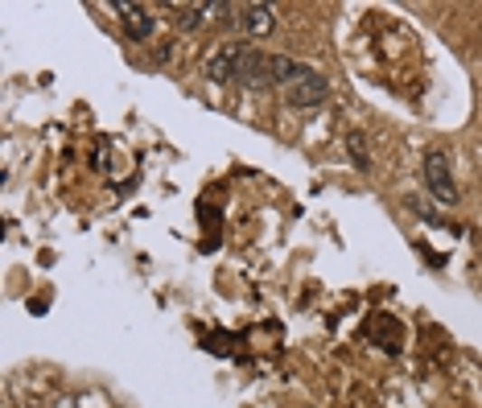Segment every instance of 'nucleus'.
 <instances>
[{
    "instance_id": "f257e3e1",
    "label": "nucleus",
    "mask_w": 482,
    "mask_h": 408,
    "mask_svg": "<svg viewBox=\"0 0 482 408\" xmlns=\"http://www.w3.org/2000/svg\"><path fill=\"white\" fill-rule=\"evenodd\" d=\"M425 190L437 198L441 206H454L458 203V182H454V169H449V157L441 148H429L425 153Z\"/></svg>"
},
{
    "instance_id": "f03ea898",
    "label": "nucleus",
    "mask_w": 482,
    "mask_h": 408,
    "mask_svg": "<svg viewBox=\"0 0 482 408\" xmlns=\"http://www.w3.org/2000/svg\"><path fill=\"white\" fill-rule=\"evenodd\" d=\"M243 54L248 50L240 46V42H219V46H211V54H206V74H211V83H240V66H243Z\"/></svg>"
},
{
    "instance_id": "7ed1b4c3",
    "label": "nucleus",
    "mask_w": 482,
    "mask_h": 408,
    "mask_svg": "<svg viewBox=\"0 0 482 408\" xmlns=\"http://www.w3.org/2000/svg\"><path fill=\"white\" fill-rule=\"evenodd\" d=\"M232 25L240 29L243 37H251V42H260V37H269L272 29H277V9L272 5H235V17H232Z\"/></svg>"
},
{
    "instance_id": "20e7f679",
    "label": "nucleus",
    "mask_w": 482,
    "mask_h": 408,
    "mask_svg": "<svg viewBox=\"0 0 482 408\" xmlns=\"http://www.w3.org/2000/svg\"><path fill=\"white\" fill-rule=\"evenodd\" d=\"M116 13H120V21H124V29H128L132 42H148V37H153V29H157V17H153V9H148V5L120 0V5H116Z\"/></svg>"
},
{
    "instance_id": "39448f33",
    "label": "nucleus",
    "mask_w": 482,
    "mask_h": 408,
    "mask_svg": "<svg viewBox=\"0 0 482 408\" xmlns=\"http://www.w3.org/2000/svg\"><path fill=\"white\" fill-rule=\"evenodd\" d=\"M285 95H288V103H293V108H317V103L330 95V79H326V74H317V71H309L306 79H297L293 87H285Z\"/></svg>"
},
{
    "instance_id": "423d86ee",
    "label": "nucleus",
    "mask_w": 482,
    "mask_h": 408,
    "mask_svg": "<svg viewBox=\"0 0 482 408\" xmlns=\"http://www.w3.org/2000/svg\"><path fill=\"white\" fill-rule=\"evenodd\" d=\"M240 83L248 91H269L272 83V54H260V50H248L243 54V66H240Z\"/></svg>"
},
{
    "instance_id": "0eeeda50",
    "label": "nucleus",
    "mask_w": 482,
    "mask_h": 408,
    "mask_svg": "<svg viewBox=\"0 0 482 408\" xmlns=\"http://www.w3.org/2000/svg\"><path fill=\"white\" fill-rule=\"evenodd\" d=\"M309 66L297 62V58H285V54H272V83L277 87H293L297 79H306Z\"/></svg>"
},
{
    "instance_id": "6e6552de",
    "label": "nucleus",
    "mask_w": 482,
    "mask_h": 408,
    "mask_svg": "<svg viewBox=\"0 0 482 408\" xmlns=\"http://www.w3.org/2000/svg\"><path fill=\"white\" fill-rule=\"evenodd\" d=\"M232 5H185L182 9V29H203L214 13H227Z\"/></svg>"
},
{
    "instance_id": "1a4fd4ad",
    "label": "nucleus",
    "mask_w": 482,
    "mask_h": 408,
    "mask_svg": "<svg viewBox=\"0 0 482 408\" xmlns=\"http://www.w3.org/2000/svg\"><path fill=\"white\" fill-rule=\"evenodd\" d=\"M346 145H351V157H354V166H359V169H367V140H363V137H351V140H346Z\"/></svg>"
}]
</instances>
